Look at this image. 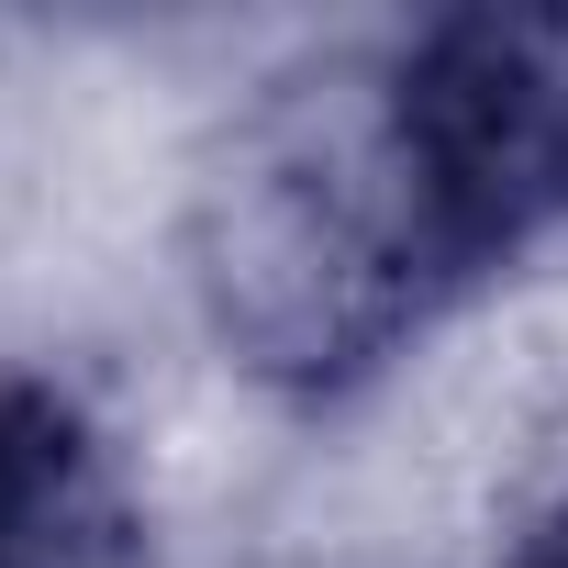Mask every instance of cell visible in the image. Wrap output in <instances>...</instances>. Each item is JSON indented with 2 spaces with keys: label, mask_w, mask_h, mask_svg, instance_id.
<instances>
[{
  "label": "cell",
  "mask_w": 568,
  "mask_h": 568,
  "mask_svg": "<svg viewBox=\"0 0 568 568\" xmlns=\"http://www.w3.org/2000/svg\"><path fill=\"white\" fill-rule=\"evenodd\" d=\"M501 568H568V501H546V513L501 546Z\"/></svg>",
  "instance_id": "cell-4"
},
{
  "label": "cell",
  "mask_w": 568,
  "mask_h": 568,
  "mask_svg": "<svg viewBox=\"0 0 568 568\" xmlns=\"http://www.w3.org/2000/svg\"><path fill=\"white\" fill-rule=\"evenodd\" d=\"M390 112L457 267L490 278L568 223V0L413 23L390 45Z\"/></svg>",
  "instance_id": "cell-2"
},
{
  "label": "cell",
  "mask_w": 568,
  "mask_h": 568,
  "mask_svg": "<svg viewBox=\"0 0 568 568\" xmlns=\"http://www.w3.org/2000/svg\"><path fill=\"white\" fill-rule=\"evenodd\" d=\"M134 535L101 424L57 379H0V568H112Z\"/></svg>",
  "instance_id": "cell-3"
},
{
  "label": "cell",
  "mask_w": 568,
  "mask_h": 568,
  "mask_svg": "<svg viewBox=\"0 0 568 568\" xmlns=\"http://www.w3.org/2000/svg\"><path fill=\"white\" fill-rule=\"evenodd\" d=\"M190 267L212 335L313 402L390 368L468 291L390 112V45L313 57L223 123L190 190Z\"/></svg>",
  "instance_id": "cell-1"
}]
</instances>
